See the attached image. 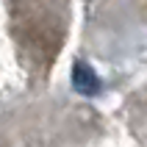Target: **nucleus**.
Instances as JSON below:
<instances>
[{
    "mask_svg": "<svg viewBox=\"0 0 147 147\" xmlns=\"http://www.w3.org/2000/svg\"><path fill=\"white\" fill-rule=\"evenodd\" d=\"M72 86H75L78 94H83V97H94V94H100L103 81L97 78V72H94L89 64L75 61V67H72Z\"/></svg>",
    "mask_w": 147,
    "mask_h": 147,
    "instance_id": "f257e3e1",
    "label": "nucleus"
}]
</instances>
